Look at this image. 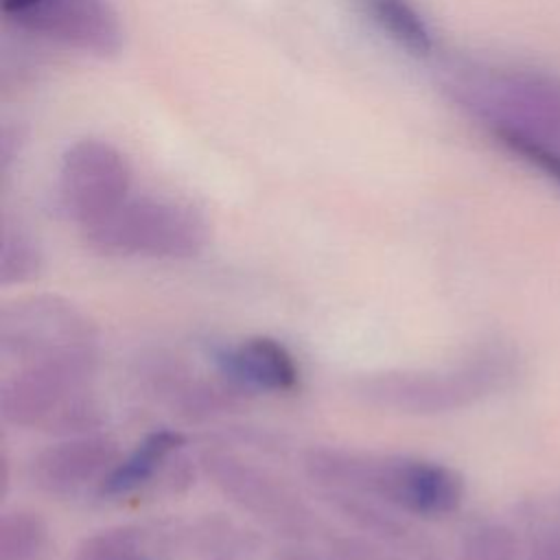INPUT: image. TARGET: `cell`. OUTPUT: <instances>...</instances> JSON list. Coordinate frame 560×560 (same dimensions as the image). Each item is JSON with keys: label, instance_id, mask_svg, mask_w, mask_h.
Returning <instances> with one entry per match:
<instances>
[{"label": "cell", "instance_id": "cell-1", "mask_svg": "<svg viewBox=\"0 0 560 560\" xmlns=\"http://www.w3.org/2000/svg\"><path fill=\"white\" fill-rule=\"evenodd\" d=\"M328 483L337 494L378 499L418 516L451 514L464 497L462 477L444 464L352 448L335 451L328 464Z\"/></svg>", "mask_w": 560, "mask_h": 560}, {"label": "cell", "instance_id": "cell-2", "mask_svg": "<svg viewBox=\"0 0 560 560\" xmlns=\"http://www.w3.org/2000/svg\"><path fill=\"white\" fill-rule=\"evenodd\" d=\"M96 354L20 365L0 387V413L13 427H44L66 435L92 433L98 409L88 392Z\"/></svg>", "mask_w": 560, "mask_h": 560}, {"label": "cell", "instance_id": "cell-3", "mask_svg": "<svg viewBox=\"0 0 560 560\" xmlns=\"http://www.w3.org/2000/svg\"><path fill=\"white\" fill-rule=\"evenodd\" d=\"M85 243L105 256L182 260L208 243L206 219L188 203L160 195H129L112 214L81 230Z\"/></svg>", "mask_w": 560, "mask_h": 560}, {"label": "cell", "instance_id": "cell-4", "mask_svg": "<svg viewBox=\"0 0 560 560\" xmlns=\"http://www.w3.org/2000/svg\"><path fill=\"white\" fill-rule=\"evenodd\" d=\"M201 468L225 499L284 538L324 542L332 536L311 505L267 468L223 448L206 451Z\"/></svg>", "mask_w": 560, "mask_h": 560}, {"label": "cell", "instance_id": "cell-5", "mask_svg": "<svg viewBox=\"0 0 560 560\" xmlns=\"http://www.w3.org/2000/svg\"><path fill=\"white\" fill-rule=\"evenodd\" d=\"M497 381L494 357L479 354L451 370H385L354 383L357 396L381 411L440 416L481 396Z\"/></svg>", "mask_w": 560, "mask_h": 560}, {"label": "cell", "instance_id": "cell-6", "mask_svg": "<svg viewBox=\"0 0 560 560\" xmlns=\"http://www.w3.org/2000/svg\"><path fill=\"white\" fill-rule=\"evenodd\" d=\"M92 319L61 295H28L0 311V354L18 365L96 354Z\"/></svg>", "mask_w": 560, "mask_h": 560}, {"label": "cell", "instance_id": "cell-7", "mask_svg": "<svg viewBox=\"0 0 560 560\" xmlns=\"http://www.w3.org/2000/svg\"><path fill=\"white\" fill-rule=\"evenodd\" d=\"M0 11L15 28L88 57H116L125 44L109 0H0Z\"/></svg>", "mask_w": 560, "mask_h": 560}, {"label": "cell", "instance_id": "cell-8", "mask_svg": "<svg viewBox=\"0 0 560 560\" xmlns=\"http://www.w3.org/2000/svg\"><path fill=\"white\" fill-rule=\"evenodd\" d=\"M131 192V164L112 142L83 138L61 155L59 201L81 230L112 214Z\"/></svg>", "mask_w": 560, "mask_h": 560}, {"label": "cell", "instance_id": "cell-9", "mask_svg": "<svg viewBox=\"0 0 560 560\" xmlns=\"http://www.w3.org/2000/svg\"><path fill=\"white\" fill-rule=\"evenodd\" d=\"M118 444L103 433L68 435L42 448L31 462L33 483L52 497L77 494L98 483L118 462Z\"/></svg>", "mask_w": 560, "mask_h": 560}, {"label": "cell", "instance_id": "cell-10", "mask_svg": "<svg viewBox=\"0 0 560 560\" xmlns=\"http://www.w3.org/2000/svg\"><path fill=\"white\" fill-rule=\"evenodd\" d=\"M221 374L245 389L287 394L300 383L293 354L273 337H247L214 354Z\"/></svg>", "mask_w": 560, "mask_h": 560}, {"label": "cell", "instance_id": "cell-11", "mask_svg": "<svg viewBox=\"0 0 560 560\" xmlns=\"http://www.w3.org/2000/svg\"><path fill=\"white\" fill-rule=\"evenodd\" d=\"M186 438L173 429H155L144 435L136 448L116 462L101 481L98 490L105 497H125L144 488L162 466L184 446Z\"/></svg>", "mask_w": 560, "mask_h": 560}, {"label": "cell", "instance_id": "cell-12", "mask_svg": "<svg viewBox=\"0 0 560 560\" xmlns=\"http://www.w3.org/2000/svg\"><path fill=\"white\" fill-rule=\"evenodd\" d=\"M357 9L398 48L427 57L433 46V31L413 0H354Z\"/></svg>", "mask_w": 560, "mask_h": 560}, {"label": "cell", "instance_id": "cell-13", "mask_svg": "<svg viewBox=\"0 0 560 560\" xmlns=\"http://www.w3.org/2000/svg\"><path fill=\"white\" fill-rule=\"evenodd\" d=\"M48 549V525L37 512L11 510L0 518V560H42Z\"/></svg>", "mask_w": 560, "mask_h": 560}, {"label": "cell", "instance_id": "cell-14", "mask_svg": "<svg viewBox=\"0 0 560 560\" xmlns=\"http://www.w3.org/2000/svg\"><path fill=\"white\" fill-rule=\"evenodd\" d=\"M74 560H151L144 534L138 527L116 525L81 540Z\"/></svg>", "mask_w": 560, "mask_h": 560}, {"label": "cell", "instance_id": "cell-15", "mask_svg": "<svg viewBox=\"0 0 560 560\" xmlns=\"http://www.w3.org/2000/svg\"><path fill=\"white\" fill-rule=\"evenodd\" d=\"M42 271V252L37 243L20 228L4 225L0 245V282L2 287L24 284Z\"/></svg>", "mask_w": 560, "mask_h": 560}, {"label": "cell", "instance_id": "cell-16", "mask_svg": "<svg viewBox=\"0 0 560 560\" xmlns=\"http://www.w3.org/2000/svg\"><path fill=\"white\" fill-rule=\"evenodd\" d=\"M464 560H516L514 536L494 523H483L466 532L462 540Z\"/></svg>", "mask_w": 560, "mask_h": 560}, {"label": "cell", "instance_id": "cell-17", "mask_svg": "<svg viewBox=\"0 0 560 560\" xmlns=\"http://www.w3.org/2000/svg\"><path fill=\"white\" fill-rule=\"evenodd\" d=\"M330 538L322 545L313 540H289L287 545L276 549L271 560H350L332 545Z\"/></svg>", "mask_w": 560, "mask_h": 560}, {"label": "cell", "instance_id": "cell-18", "mask_svg": "<svg viewBox=\"0 0 560 560\" xmlns=\"http://www.w3.org/2000/svg\"><path fill=\"white\" fill-rule=\"evenodd\" d=\"M206 538L210 540V545L203 549L206 551L203 560H243L241 542L228 529H221V532L210 529Z\"/></svg>", "mask_w": 560, "mask_h": 560}]
</instances>
